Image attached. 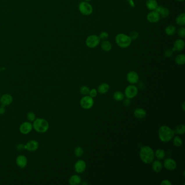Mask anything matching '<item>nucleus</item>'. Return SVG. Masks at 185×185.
<instances>
[{"instance_id": "obj_7", "label": "nucleus", "mask_w": 185, "mask_h": 185, "mask_svg": "<svg viewBox=\"0 0 185 185\" xmlns=\"http://www.w3.org/2000/svg\"><path fill=\"white\" fill-rule=\"evenodd\" d=\"M81 106L85 109H91L93 105L94 101L93 98L90 96H85L83 97L81 100Z\"/></svg>"}, {"instance_id": "obj_10", "label": "nucleus", "mask_w": 185, "mask_h": 185, "mask_svg": "<svg viewBox=\"0 0 185 185\" xmlns=\"http://www.w3.org/2000/svg\"><path fill=\"white\" fill-rule=\"evenodd\" d=\"M33 129V125L31 122H25L21 124L20 131L24 135H27L31 133Z\"/></svg>"}, {"instance_id": "obj_35", "label": "nucleus", "mask_w": 185, "mask_h": 185, "mask_svg": "<svg viewBox=\"0 0 185 185\" xmlns=\"http://www.w3.org/2000/svg\"><path fill=\"white\" fill-rule=\"evenodd\" d=\"M138 35H139L138 33L136 32V31H132V32L130 33L129 36L130 37V38L131 39V40L133 41L136 40L138 38Z\"/></svg>"}, {"instance_id": "obj_11", "label": "nucleus", "mask_w": 185, "mask_h": 185, "mask_svg": "<svg viewBox=\"0 0 185 185\" xmlns=\"http://www.w3.org/2000/svg\"><path fill=\"white\" fill-rule=\"evenodd\" d=\"M163 165L166 169L173 170L177 168V163L174 160L171 158H167L164 160Z\"/></svg>"}, {"instance_id": "obj_41", "label": "nucleus", "mask_w": 185, "mask_h": 185, "mask_svg": "<svg viewBox=\"0 0 185 185\" xmlns=\"http://www.w3.org/2000/svg\"><path fill=\"white\" fill-rule=\"evenodd\" d=\"M131 104V101H130V99L127 98L126 99H125L124 101H123V104L125 106H128Z\"/></svg>"}, {"instance_id": "obj_9", "label": "nucleus", "mask_w": 185, "mask_h": 185, "mask_svg": "<svg viewBox=\"0 0 185 185\" xmlns=\"http://www.w3.org/2000/svg\"><path fill=\"white\" fill-rule=\"evenodd\" d=\"M160 14L156 12L155 10H153L149 13L147 16V19L149 22L154 24L159 22L160 20Z\"/></svg>"}, {"instance_id": "obj_34", "label": "nucleus", "mask_w": 185, "mask_h": 185, "mask_svg": "<svg viewBox=\"0 0 185 185\" xmlns=\"http://www.w3.org/2000/svg\"><path fill=\"white\" fill-rule=\"evenodd\" d=\"M80 92L82 95L86 96V95H89L90 89L86 86H83L80 89Z\"/></svg>"}, {"instance_id": "obj_26", "label": "nucleus", "mask_w": 185, "mask_h": 185, "mask_svg": "<svg viewBox=\"0 0 185 185\" xmlns=\"http://www.w3.org/2000/svg\"><path fill=\"white\" fill-rule=\"evenodd\" d=\"M176 23L180 26H184L185 24V13H181L176 19Z\"/></svg>"}, {"instance_id": "obj_48", "label": "nucleus", "mask_w": 185, "mask_h": 185, "mask_svg": "<svg viewBox=\"0 0 185 185\" xmlns=\"http://www.w3.org/2000/svg\"><path fill=\"white\" fill-rule=\"evenodd\" d=\"M85 1H86V2H89V1H91V0H84Z\"/></svg>"}, {"instance_id": "obj_5", "label": "nucleus", "mask_w": 185, "mask_h": 185, "mask_svg": "<svg viewBox=\"0 0 185 185\" xmlns=\"http://www.w3.org/2000/svg\"><path fill=\"white\" fill-rule=\"evenodd\" d=\"M79 10L81 14L84 15H90L93 12V8L88 2H81L79 6Z\"/></svg>"}, {"instance_id": "obj_25", "label": "nucleus", "mask_w": 185, "mask_h": 185, "mask_svg": "<svg viewBox=\"0 0 185 185\" xmlns=\"http://www.w3.org/2000/svg\"><path fill=\"white\" fill-rule=\"evenodd\" d=\"M101 48L105 52L110 51L112 48V45L107 40H103L101 43Z\"/></svg>"}, {"instance_id": "obj_15", "label": "nucleus", "mask_w": 185, "mask_h": 185, "mask_svg": "<svg viewBox=\"0 0 185 185\" xmlns=\"http://www.w3.org/2000/svg\"><path fill=\"white\" fill-rule=\"evenodd\" d=\"M127 81L131 84H136L139 80V76L137 73L135 71L129 72L127 76Z\"/></svg>"}, {"instance_id": "obj_33", "label": "nucleus", "mask_w": 185, "mask_h": 185, "mask_svg": "<svg viewBox=\"0 0 185 185\" xmlns=\"http://www.w3.org/2000/svg\"><path fill=\"white\" fill-rule=\"evenodd\" d=\"M27 118L29 122H34L36 118V115L32 111H29L27 114Z\"/></svg>"}, {"instance_id": "obj_36", "label": "nucleus", "mask_w": 185, "mask_h": 185, "mask_svg": "<svg viewBox=\"0 0 185 185\" xmlns=\"http://www.w3.org/2000/svg\"><path fill=\"white\" fill-rule=\"evenodd\" d=\"M178 35L181 38H184L185 37V28L184 27H182L181 28H179L177 32Z\"/></svg>"}, {"instance_id": "obj_17", "label": "nucleus", "mask_w": 185, "mask_h": 185, "mask_svg": "<svg viewBox=\"0 0 185 185\" xmlns=\"http://www.w3.org/2000/svg\"><path fill=\"white\" fill-rule=\"evenodd\" d=\"M185 47V41L182 39H177L175 41L172 51H182Z\"/></svg>"}, {"instance_id": "obj_12", "label": "nucleus", "mask_w": 185, "mask_h": 185, "mask_svg": "<svg viewBox=\"0 0 185 185\" xmlns=\"http://www.w3.org/2000/svg\"><path fill=\"white\" fill-rule=\"evenodd\" d=\"M39 142L36 140H31L29 141L27 144L25 145L26 149H27L29 152H33L36 151L39 148Z\"/></svg>"}, {"instance_id": "obj_40", "label": "nucleus", "mask_w": 185, "mask_h": 185, "mask_svg": "<svg viewBox=\"0 0 185 185\" xmlns=\"http://www.w3.org/2000/svg\"><path fill=\"white\" fill-rule=\"evenodd\" d=\"M16 149L17 150L19 151H23L26 149V147H25V145H23V144H19L18 145H17L16 146Z\"/></svg>"}, {"instance_id": "obj_6", "label": "nucleus", "mask_w": 185, "mask_h": 185, "mask_svg": "<svg viewBox=\"0 0 185 185\" xmlns=\"http://www.w3.org/2000/svg\"><path fill=\"white\" fill-rule=\"evenodd\" d=\"M100 39L96 35H91L88 36L85 41L86 46L90 48H95L100 43Z\"/></svg>"}, {"instance_id": "obj_18", "label": "nucleus", "mask_w": 185, "mask_h": 185, "mask_svg": "<svg viewBox=\"0 0 185 185\" xmlns=\"http://www.w3.org/2000/svg\"><path fill=\"white\" fill-rule=\"evenodd\" d=\"M155 10L160 14V17H162L163 19L167 17L169 15V9L168 8H165V7H163L161 6H157Z\"/></svg>"}, {"instance_id": "obj_19", "label": "nucleus", "mask_w": 185, "mask_h": 185, "mask_svg": "<svg viewBox=\"0 0 185 185\" xmlns=\"http://www.w3.org/2000/svg\"><path fill=\"white\" fill-rule=\"evenodd\" d=\"M163 168V165L161 161L159 160H155L154 161L152 164V168L153 170L156 173H159L161 171Z\"/></svg>"}, {"instance_id": "obj_20", "label": "nucleus", "mask_w": 185, "mask_h": 185, "mask_svg": "<svg viewBox=\"0 0 185 185\" xmlns=\"http://www.w3.org/2000/svg\"><path fill=\"white\" fill-rule=\"evenodd\" d=\"M158 6L156 0H147L146 2V7L149 10H155Z\"/></svg>"}, {"instance_id": "obj_24", "label": "nucleus", "mask_w": 185, "mask_h": 185, "mask_svg": "<svg viewBox=\"0 0 185 185\" xmlns=\"http://www.w3.org/2000/svg\"><path fill=\"white\" fill-rule=\"evenodd\" d=\"M109 88L110 87L109 85L106 83H103L99 85L98 87V91L101 94H104L108 92Z\"/></svg>"}, {"instance_id": "obj_16", "label": "nucleus", "mask_w": 185, "mask_h": 185, "mask_svg": "<svg viewBox=\"0 0 185 185\" xmlns=\"http://www.w3.org/2000/svg\"><path fill=\"white\" fill-rule=\"evenodd\" d=\"M13 97L9 94H4L0 98V103L3 106H8L12 103Z\"/></svg>"}, {"instance_id": "obj_29", "label": "nucleus", "mask_w": 185, "mask_h": 185, "mask_svg": "<svg viewBox=\"0 0 185 185\" xmlns=\"http://www.w3.org/2000/svg\"><path fill=\"white\" fill-rule=\"evenodd\" d=\"M113 98L117 101H123L124 98V95L120 91H116L113 93Z\"/></svg>"}, {"instance_id": "obj_13", "label": "nucleus", "mask_w": 185, "mask_h": 185, "mask_svg": "<svg viewBox=\"0 0 185 185\" xmlns=\"http://www.w3.org/2000/svg\"><path fill=\"white\" fill-rule=\"evenodd\" d=\"M86 167V164L83 160H79L77 161L74 165V169L77 173H83L85 170Z\"/></svg>"}, {"instance_id": "obj_2", "label": "nucleus", "mask_w": 185, "mask_h": 185, "mask_svg": "<svg viewBox=\"0 0 185 185\" xmlns=\"http://www.w3.org/2000/svg\"><path fill=\"white\" fill-rule=\"evenodd\" d=\"M175 131L166 125L161 126L159 130V136L160 140L163 142H168L174 137Z\"/></svg>"}, {"instance_id": "obj_46", "label": "nucleus", "mask_w": 185, "mask_h": 185, "mask_svg": "<svg viewBox=\"0 0 185 185\" xmlns=\"http://www.w3.org/2000/svg\"><path fill=\"white\" fill-rule=\"evenodd\" d=\"M177 1H179V2H183V1H184L185 0H177Z\"/></svg>"}, {"instance_id": "obj_47", "label": "nucleus", "mask_w": 185, "mask_h": 185, "mask_svg": "<svg viewBox=\"0 0 185 185\" xmlns=\"http://www.w3.org/2000/svg\"><path fill=\"white\" fill-rule=\"evenodd\" d=\"M83 185H88V184L86 183V182H84V183L83 184Z\"/></svg>"}, {"instance_id": "obj_27", "label": "nucleus", "mask_w": 185, "mask_h": 185, "mask_svg": "<svg viewBox=\"0 0 185 185\" xmlns=\"http://www.w3.org/2000/svg\"><path fill=\"white\" fill-rule=\"evenodd\" d=\"M155 155L159 160H162L165 158L166 153L165 150L162 149H158L155 153Z\"/></svg>"}, {"instance_id": "obj_37", "label": "nucleus", "mask_w": 185, "mask_h": 185, "mask_svg": "<svg viewBox=\"0 0 185 185\" xmlns=\"http://www.w3.org/2000/svg\"><path fill=\"white\" fill-rule=\"evenodd\" d=\"M99 38L100 39V40H106L108 39L109 38V34L106 32H102L101 33V34H99Z\"/></svg>"}, {"instance_id": "obj_39", "label": "nucleus", "mask_w": 185, "mask_h": 185, "mask_svg": "<svg viewBox=\"0 0 185 185\" xmlns=\"http://www.w3.org/2000/svg\"><path fill=\"white\" fill-rule=\"evenodd\" d=\"M89 94L90 95V96L92 98H94L97 95V91L96 89H91V90H90Z\"/></svg>"}, {"instance_id": "obj_42", "label": "nucleus", "mask_w": 185, "mask_h": 185, "mask_svg": "<svg viewBox=\"0 0 185 185\" xmlns=\"http://www.w3.org/2000/svg\"><path fill=\"white\" fill-rule=\"evenodd\" d=\"M161 185H171L172 184L171 182L168 180H163V181L161 182Z\"/></svg>"}, {"instance_id": "obj_22", "label": "nucleus", "mask_w": 185, "mask_h": 185, "mask_svg": "<svg viewBox=\"0 0 185 185\" xmlns=\"http://www.w3.org/2000/svg\"><path fill=\"white\" fill-rule=\"evenodd\" d=\"M134 116L138 119H142L146 116V112L142 108H137L134 111Z\"/></svg>"}, {"instance_id": "obj_45", "label": "nucleus", "mask_w": 185, "mask_h": 185, "mask_svg": "<svg viewBox=\"0 0 185 185\" xmlns=\"http://www.w3.org/2000/svg\"><path fill=\"white\" fill-rule=\"evenodd\" d=\"M182 109H183V110H184V111H185V102H184V103H182Z\"/></svg>"}, {"instance_id": "obj_14", "label": "nucleus", "mask_w": 185, "mask_h": 185, "mask_svg": "<svg viewBox=\"0 0 185 185\" xmlns=\"http://www.w3.org/2000/svg\"><path fill=\"white\" fill-rule=\"evenodd\" d=\"M16 163L19 167L20 168H24L27 165L28 160L27 157L24 155H19L16 157Z\"/></svg>"}, {"instance_id": "obj_8", "label": "nucleus", "mask_w": 185, "mask_h": 185, "mask_svg": "<svg viewBox=\"0 0 185 185\" xmlns=\"http://www.w3.org/2000/svg\"><path fill=\"white\" fill-rule=\"evenodd\" d=\"M138 89L135 85H129L125 90V95L127 98L131 99L137 96Z\"/></svg>"}, {"instance_id": "obj_3", "label": "nucleus", "mask_w": 185, "mask_h": 185, "mask_svg": "<svg viewBox=\"0 0 185 185\" xmlns=\"http://www.w3.org/2000/svg\"><path fill=\"white\" fill-rule=\"evenodd\" d=\"M49 127L48 121L44 118H36L33 124V128L36 132L45 133L47 131Z\"/></svg>"}, {"instance_id": "obj_32", "label": "nucleus", "mask_w": 185, "mask_h": 185, "mask_svg": "<svg viewBox=\"0 0 185 185\" xmlns=\"http://www.w3.org/2000/svg\"><path fill=\"white\" fill-rule=\"evenodd\" d=\"M84 154L83 149L81 147H77L74 149V154L77 157H80L83 156Z\"/></svg>"}, {"instance_id": "obj_4", "label": "nucleus", "mask_w": 185, "mask_h": 185, "mask_svg": "<svg viewBox=\"0 0 185 185\" xmlns=\"http://www.w3.org/2000/svg\"><path fill=\"white\" fill-rule=\"evenodd\" d=\"M115 41L117 45L121 48H125L129 47L131 44L132 40L129 35L123 33H120L117 35Z\"/></svg>"}, {"instance_id": "obj_43", "label": "nucleus", "mask_w": 185, "mask_h": 185, "mask_svg": "<svg viewBox=\"0 0 185 185\" xmlns=\"http://www.w3.org/2000/svg\"><path fill=\"white\" fill-rule=\"evenodd\" d=\"M6 108H5V106H3V105H1L0 106V115H3L4 113H6Z\"/></svg>"}, {"instance_id": "obj_23", "label": "nucleus", "mask_w": 185, "mask_h": 185, "mask_svg": "<svg viewBox=\"0 0 185 185\" xmlns=\"http://www.w3.org/2000/svg\"><path fill=\"white\" fill-rule=\"evenodd\" d=\"M176 27L173 25H169L165 29L166 34L168 36H173L176 33Z\"/></svg>"}, {"instance_id": "obj_28", "label": "nucleus", "mask_w": 185, "mask_h": 185, "mask_svg": "<svg viewBox=\"0 0 185 185\" xmlns=\"http://www.w3.org/2000/svg\"><path fill=\"white\" fill-rule=\"evenodd\" d=\"M175 61L177 64L182 65L185 63V56L184 54H179L176 56Z\"/></svg>"}, {"instance_id": "obj_38", "label": "nucleus", "mask_w": 185, "mask_h": 185, "mask_svg": "<svg viewBox=\"0 0 185 185\" xmlns=\"http://www.w3.org/2000/svg\"><path fill=\"white\" fill-rule=\"evenodd\" d=\"M173 51H172V49H167L165 51V56H166L167 58H170L171 56H173Z\"/></svg>"}, {"instance_id": "obj_31", "label": "nucleus", "mask_w": 185, "mask_h": 185, "mask_svg": "<svg viewBox=\"0 0 185 185\" xmlns=\"http://www.w3.org/2000/svg\"><path fill=\"white\" fill-rule=\"evenodd\" d=\"M175 132L177 133V134H184L185 132V125L180 124L177 125L175 129Z\"/></svg>"}, {"instance_id": "obj_1", "label": "nucleus", "mask_w": 185, "mask_h": 185, "mask_svg": "<svg viewBox=\"0 0 185 185\" xmlns=\"http://www.w3.org/2000/svg\"><path fill=\"white\" fill-rule=\"evenodd\" d=\"M140 156L141 160L144 163L149 164L154 161L155 157V153L153 149L149 146H144L141 148Z\"/></svg>"}, {"instance_id": "obj_30", "label": "nucleus", "mask_w": 185, "mask_h": 185, "mask_svg": "<svg viewBox=\"0 0 185 185\" xmlns=\"http://www.w3.org/2000/svg\"><path fill=\"white\" fill-rule=\"evenodd\" d=\"M173 143L177 147H180L182 145V140L179 136H175L173 140Z\"/></svg>"}, {"instance_id": "obj_21", "label": "nucleus", "mask_w": 185, "mask_h": 185, "mask_svg": "<svg viewBox=\"0 0 185 185\" xmlns=\"http://www.w3.org/2000/svg\"><path fill=\"white\" fill-rule=\"evenodd\" d=\"M81 179L78 175H73L69 179V184L71 185H79L81 184Z\"/></svg>"}, {"instance_id": "obj_44", "label": "nucleus", "mask_w": 185, "mask_h": 185, "mask_svg": "<svg viewBox=\"0 0 185 185\" xmlns=\"http://www.w3.org/2000/svg\"><path fill=\"white\" fill-rule=\"evenodd\" d=\"M138 87L140 89H143L145 88V85L143 82H139L138 83Z\"/></svg>"}]
</instances>
